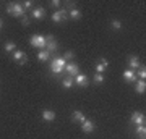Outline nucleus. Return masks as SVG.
<instances>
[{
    "label": "nucleus",
    "mask_w": 146,
    "mask_h": 139,
    "mask_svg": "<svg viewBox=\"0 0 146 139\" xmlns=\"http://www.w3.org/2000/svg\"><path fill=\"white\" fill-rule=\"evenodd\" d=\"M107 71V68L102 65V63H99L98 62V65H96V73H101V74H104V73Z\"/></svg>",
    "instance_id": "obj_29"
},
{
    "label": "nucleus",
    "mask_w": 146,
    "mask_h": 139,
    "mask_svg": "<svg viewBox=\"0 0 146 139\" xmlns=\"http://www.w3.org/2000/svg\"><path fill=\"white\" fill-rule=\"evenodd\" d=\"M127 65H128V68L130 70H138V68L141 67V60H140V57L138 55H135V53H131V55H128L127 57Z\"/></svg>",
    "instance_id": "obj_10"
},
{
    "label": "nucleus",
    "mask_w": 146,
    "mask_h": 139,
    "mask_svg": "<svg viewBox=\"0 0 146 139\" xmlns=\"http://www.w3.org/2000/svg\"><path fill=\"white\" fill-rule=\"evenodd\" d=\"M122 78H123V81L127 82V84H130V82H136V74L133 70H130V68H127V70H123V73H122Z\"/></svg>",
    "instance_id": "obj_12"
},
{
    "label": "nucleus",
    "mask_w": 146,
    "mask_h": 139,
    "mask_svg": "<svg viewBox=\"0 0 146 139\" xmlns=\"http://www.w3.org/2000/svg\"><path fill=\"white\" fill-rule=\"evenodd\" d=\"M10 60L11 62H15V63H18V65H26L28 63V55H26V52L16 49V50L10 55Z\"/></svg>",
    "instance_id": "obj_5"
},
{
    "label": "nucleus",
    "mask_w": 146,
    "mask_h": 139,
    "mask_svg": "<svg viewBox=\"0 0 146 139\" xmlns=\"http://www.w3.org/2000/svg\"><path fill=\"white\" fill-rule=\"evenodd\" d=\"M46 50L52 55L58 50V42L55 41V37L52 34H46Z\"/></svg>",
    "instance_id": "obj_7"
},
{
    "label": "nucleus",
    "mask_w": 146,
    "mask_h": 139,
    "mask_svg": "<svg viewBox=\"0 0 146 139\" xmlns=\"http://www.w3.org/2000/svg\"><path fill=\"white\" fill-rule=\"evenodd\" d=\"M62 3H63V2H58V0H50V2H49V7H50V8H55V10H58V8L62 7Z\"/></svg>",
    "instance_id": "obj_27"
},
{
    "label": "nucleus",
    "mask_w": 146,
    "mask_h": 139,
    "mask_svg": "<svg viewBox=\"0 0 146 139\" xmlns=\"http://www.w3.org/2000/svg\"><path fill=\"white\" fill-rule=\"evenodd\" d=\"M135 74H136L138 79H145V78H146V68H145V65H141V67L135 71Z\"/></svg>",
    "instance_id": "obj_26"
},
{
    "label": "nucleus",
    "mask_w": 146,
    "mask_h": 139,
    "mask_svg": "<svg viewBox=\"0 0 146 139\" xmlns=\"http://www.w3.org/2000/svg\"><path fill=\"white\" fill-rule=\"evenodd\" d=\"M50 57H52V55H50V53L46 50V49H44V50H39V52L36 53V58H37V60H39L41 63L49 62V60H50Z\"/></svg>",
    "instance_id": "obj_17"
},
{
    "label": "nucleus",
    "mask_w": 146,
    "mask_h": 139,
    "mask_svg": "<svg viewBox=\"0 0 146 139\" xmlns=\"http://www.w3.org/2000/svg\"><path fill=\"white\" fill-rule=\"evenodd\" d=\"M3 50H5V53L11 55V53L16 50V44H15V42H11V41H7L5 45H3Z\"/></svg>",
    "instance_id": "obj_20"
},
{
    "label": "nucleus",
    "mask_w": 146,
    "mask_h": 139,
    "mask_svg": "<svg viewBox=\"0 0 146 139\" xmlns=\"http://www.w3.org/2000/svg\"><path fill=\"white\" fill-rule=\"evenodd\" d=\"M63 71H65V74L67 76H72V78H75L76 74H80V65L78 63H75V62H70V63H67L65 65V68H63Z\"/></svg>",
    "instance_id": "obj_8"
},
{
    "label": "nucleus",
    "mask_w": 146,
    "mask_h": 139,
    "mask_svg": "<svg viewBox=\"0 0 146 139\" xmlns=\"http://www.w3.org/2000/svg\"><path fill=\"white\" fill-rule=\"evenodd\" d=\"M50 20L55 24H62V23H65L68 20V10H67V7H65V3H62V7L58 10L54 11L52 16H50Z\"/></svg>",
    "instance_id": "obj_2"
},
{
    "label": "nucleus",
    "mask_w": 146,
    "mask_h": 139,
    "mask_svg": "<svg viewBox=\"0 0 146 139\" xmlns=\"http://www.w3.org/2000/svg\"><path fill=\"white\" fill-rule=\"evenodd\" d=\"M104 81H106V76H104V74H101V73H94L93 82L96 84V86H101V84H104Z\"/></svg>",
    "instance_id": "obj_22"
},
{
    "label": "nucleus",
    "mask_w": 146,
    "mask_h": 139,
    "mask_svg": "<svg viewBox=\"0 0 146 139\" xmlns=\"http://www.w3.org/2000/svg\"><path fill=\"white\" fill-rule=\"evenodd\" d=\"M62 57H63V60H65L67 63H70V62H73V60H75V57H76V55H75V52H73V50H65V53H63Z\"/></svg>",
    "instance_id": "obj_23"
},
{
    "label": "nucleus",
    "mask_w": 146,
    "mask_h": 139,
    "mask_svg": "<svg viewBox=\"0 0 146 139\" xmlns=\"http://www.w3.org/2000/svg\"><path fill=\"white\" fill-rule=\"evenodd\" d=\"M70 120H72V123H80L81 125L84 120H86V117H84V113L81 112V110H73Z\"/></svg>",
    "instance_id": "obj_14"
},
{
    "label": "nucleus",
    "mask_w": 146,
    "mask_h": 139,
    "mask_svg": "<svg viewBox=\"0 0 146 139\" xmlns=\"http://www.w3.org/2000/svg\"><path fill=\"white\" fill-rule=\"evenodd\" d=\"M73 82H75L78 88H88L89 86V78H88V74L80 73V74H76V76L73 78Z\"/></svg>",
    "instance_id": "obj_11"
},
{
    "label": "nucleus",
    "mask_w": 146,
    "mask_h": 139,
    "mask_svg": "<svg viewBox=\"0 0 146 139\" xmlns=\"http://www.w3.org/2000/svg\"><path fill=\"white\" fill-rule=\"evenodd\" d=\"M41 117H42V120H44V121H47V123H52L54 120H55V117H57V115H55V112H54V110L44 108V110L41 112Z\"/></svg>",
    "instance_id": "obj_15"
},
{
    "label": "nucleus",
    "mask_w": 146,
    "mask_h": 139,
    "mask_svg": "<svg viewBox=\"0 0 146 139\" xmlns=\"http://www.w3.org/2000/svg\"><path fill=\"white\" fill-rule=\"evenodd\" d=\"M3 26H5V23H3V20L0 18V29H3Z\"/></svg>",
    "instance_id": "obj_31"
},
{
    "label": "nucleus",
    "mask_w": 146,
    "mask_h": 139,
    "mask_svg": "<svg viewBox=\"0 0 146 139\" xmlns=\"http://www.w3.org/2000/svg\"><path fill=\"white\" fill-rule=\"evenodd\" d=\"M63 3H65V7H67V10H68V20L78 21L83 18V13H81V10H80L78 7L75 5V2H63Z\"/></svg>",
    "instance_id": "obj_3"
},
{
    "label": "nucleus",
    "mask_w": 146,
    "mask_h": 139,
    "mask_svg": "<svg viewBox=\"0 0 146 139\" xmlns=\"http://www.w3.org/2000/svg\"><path fill=\"white\" fill-rule=\"evenodd\" d=\"M29 15H31L33 20L41 21V20H44V18L47 16V10L44 8V7H34V8L29 11Z\"/></svg>",
    "instance_id": "obj_9"
},
{
    "label": "nucleus",
    "mask_w": 146,
    "mask_h": 139,
    "mask_svg": "<svg viewBox=\"0 0 146 139\" xmlns=\"http://www.w3.org/2000/svg\"><path fill=\"white\" fill-rule=\"evenodd\" d=\"M94 129H96V121L94 120H84L83 123H81V131L83 133H86V134H89V133H93Z\"/></svg>",
    "instance_id": "obj_13"
},
{
    "label": "nucleus",
    "mask_w": 146,
    "mask_h": 139,
    "mask_svg": "<svg viewBox=\"0 0 146 139\" xmlns=\"http://www.w3.org/2000/svg\"><path fill=\"white\" fill-rule=\"evenodd\" d=\"M98 62H99V63H102V65H104L106 68H109V60H107V58H104V57H101L99 60H98Z\"/></svg>",
    "instance_id": "obj_30"
},
{
    "label": "nucleus",
    "mask_w": 146,
    "mask_h": 139,
    "mask_svg": "<svg viewBox=\"0 0 146 139\" xmlns=\"http://www.w3.org/2000/svg\"><path fill=\"white\" fill-rule=\"evenodd\" d=\"M21 7H23V10L25 11H31L34 8V2L31 0H25V2H21Z\"/></svg>",
    "instance_id": "obj_25"
},
{
    "label": "nucleus",
    "mask_w": 146,
    "mask_h": 139,
    "mask_svg": "<svg viewBox=\"0 0 146 139\" xmlns=\"http://www.w3.org/2000/svg\"><path fill=\"white\" fill-rule=\"evenodd\" d=\"M7 13L13 18H23V16L26 15V11L23 10V7H21V2H10V3H7Z\"/></svg>",
    "instance_id": "obj_1"
},
{
    "label": "nucleus",
    "mask_w": 146,
    "mask_h": 139,
    "mask_svg": "<svg viewBox=\"0 0 146 139\" xmlns=\"http://www.w3.org/2000/svg\"><path fill=\"white\" fill-rule=\"evenodd\" d=\"M49 73H52L54 78H57V79H60V76H62L63 70L62 68H58L57 65H54V63H49Z\"/></svg>",
    "instance_id": "obj_19"
},
{
    "label": "nucleus",
    "mask_w": 146,
    "mask_h": 139,
    "mask_svg": "<svg viewBox=\"0 0 146 139\" xmlns=\"http://www.w3.org/2000/svg\"><path fill=\"white\" fill-rule=\"evenodd\" d=\"M73 84H75V82H73V78L72 76H67V74H65V78H62V86L65 89H72Z\"/></svg>",
    "instance_id": "obj_21"
},
{
    "label": "nucleus",
    "mask_w": 146,
    "mask_h": 139,
    "mask_svg": "<svg viewBox=\"0 0 146 139\" xmlns=\"http://www.w3.org/2000/svg\"><path fill=\"white\" fill-rule=\"evenodd\" d=\"M110 29H112V31H120V29H122V21L120 20H110Z\"/></svg>",
    "instance_id": "obj_24"
},
{
    "label": "nucleus",
    "mask_w": 146,
    "mask_h": 139,
    "mask_svg": "<svg viewBox=\"0 0 146 139\" xmlns=\"http://www.w3.org/2000/svg\"><path fill=\"white\" fill-rule=\"evenodd\" d=\"M135 92L140 94V96L146 92V82H145V79H136V82H135Z\"/></svg>",
    "instance_id": "obj_18"
},
{
    "label": "nucleus",
    "mask_w": 146,
    "mask_h": 139,
    "mask_svg": "<svg viewBox=\"0 0 146 139\" xmlns=\"http://www.w3.org/2000/svg\"><path fill=\"white\" fill-rule=\"evenodd\" d=\"M145 121H146L145 113L140 112V110H135V112L131 113V117H130L128 125H130V126H140V125H145Z\"/></svg>",
    "instance_id": "obj_6"
},
{
    "label": "nucleus",
    "mask_w": 146,
    "mask_h": 139,
    "mask_svg": "<svg viewBox=\"0 0 146 139\" xmlns=\"http://www.w3.org/2000/svg\"><path fill=\"white\" fill-rule=\"evenodd\" d=\"M31 24V18L28 15H25L23 18H21V26H25V28H28V26Z\"/></svg>",
    "instance_id": "obj_28"
},
{
    "label": "nucleus",
    "mask_w": 146,
    "mask_h": 139,
    "mask_svg": "<svg viewBox=\"0 0 146 139\" xmlns=\"http://www.w3.org/2000/svg\"><path fill=\"white\" fill-rule=\"evenodd\" d=\"M29 44H31V47H34V49L44 50V49H46V36H42V34H33L31 39H29Z\"/></svg>",
    "instance_id": "obj_4"
},
{
    "label": "nucleus",
    "mask_w": 146,
    "mask_h": 139,
    "mask_svg": "<svg viewBox=\"0 0 146 139\" xmlns=\"http://www.w3.org/2000/svg\"><path fill=\"white\" fill-rule=\"evenodd\" d=\"M133 134H135L138 139H145L146 138V126H145V125L133 126Z\"/></svg>",
    "instance_id": "obj_16"
}]
</instances>
